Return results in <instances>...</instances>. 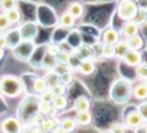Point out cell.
<instances>
[{
    "mask_svg": "<svg viewBox=\"0 0 147 133\" xmlns=\"http://www.w3.org/2000/svg\"><path fill=\"white\" fill-rule=\"evenodd\" d=\"M131 91H133V86L128 80L124 78H118L111 84L110 88V98L117 103V104H125L130 98H131Z\"/></svg>",
    "mask_w": 147,
    "mask_h": 133,
    "instance_id": "obj_1",
    "label": "cell"
},
{
    "mask_svg": "<svg viewBox=\"0 0 147 133\" xmlns=\"http://www.w3.org/2000/svg\"><path fill=\"white\" fill-rule=\"evenodd\" d=\"M25 91V86L22 78L16 75H3L0 78V94L5 97H19Z\"/></svg>",
    "mask_w": 147,
    "mask_h": 133,
    "instance_id": "obj_2",
    "label": "cell"
},
{
    "mask_svg": "<svg viewBox=\"0 0 147 133\" xmlns=\"http://www.w3.org/2000/svg\"><path fill=\"white\" fill-rule=\"evenodd\" d=\"M36 49V45L33 41H20L13 49V56L18 59V61H22V62H28L30 61L33 52Z\"/></svg>",
    "mask_w": 147,
    "mask_h": 133,
    "instance_id": "obj_3",
    "label": "cell"
},
{
    "mask_svg": "<svg viewBox=\"0 0 147 133\" xmlns=\"http://www.w3.org/2000/svg\"><path fill=\"white\" fill-rule=\"evenodd\" d=\"M138 3L137 0H120L118 7H117V15L121 20H133L137 10H138Z\"/></svg>",
    "mask_w": 147,
    "mask_h": 133,
    "instance_id": "obj_4",
    "label": "cell"
},
{
    "mask_svg": "<svg viewBox=\"0 0 147 133\" xmlns=\"http://www.w3.org/2000/svg\"><path fill=\"white\" fill-rule=\"evenodd\" d=\"M22 41H35L38 33H39V28L35 22H23L19 28H18Z\"/></svg>",
    "mask_w": 147,
    "mask_h": 133,
    "instance_id": "obj_5",
    "label": "cell"
},
{
    "mask_svg": "<svg viewBox=\"0 0 147 133\" xmlns=\"http://www.w3.org/2000/svg\"><path fill=\"white\" fill-rule=\"evenodd\" d=\"M0 130L2 133H22L23 123L18 117H6L0 123Z\"/></svg>",
    "mask_w": 147,
    "mask_h": 133,
    "instance_id": "obj_6",
    "label": "cell"
},
{
    "mask_svg": "<svg viewBox=\"0 0 147 133\" xmlns=\"http://www.w3.org/2000/svg\"><path fill=\"white\" fill-rule=\"evenodd\" d=\"M146 123V120L143 119V116L136 110H131L125 114V119H124V124L127 129H140L143 124Z\"/></svg>",
    "mask_w": 147,
    "mask_h": 133,
    "instance_id": "obj_7",
    "label": "cell"
},
{
    "mask_svg": "<svg viewBox=\"0 0 147 133\" xmlns=\"http://www.w3.org/2000/svg\"><path fill=\"white\" fill-rule=\"evenodd\" d=\"M97 70V64L94 61V58H85V59H80L78 65L75 66V71H78L81 75H92Z\"/></svg>",
    "mask_w": 147,
    "mask_h": 133,
    "instance_id": "obj_8",
    "label": "cell"
},
{
    "mask_svg": "<svg viewBox=\"0 0 147 133\" xmlns=\"http://www.w3.org/2000/svg\"><path fill=\"white\" fill-rule=\"evenodd\" d=\"M128 66H136L138 65V64H141L143 62V55H141V52L140 51H136V49H128L127 52H125V55L121 58Z\"/></svg>",
    "mask_w": 147,
    "mask_h": 133,
    "instance_id": "obj_9",
    "label": "cell"
},
{
    "mask_svg": "<svg viewBox=\"0 0 147 133\" xmlns=\"http://www.w3.org/2000/svg\"><path fill=\"white\" fill-rule=\"evenodd\" d=\"M138 32H140V25L137 22H134V20H125L124 25H123V28H121V33L120 35H123L125 39H128V38L134 36V35H138Z\"/></svg>",
    "mask_w": 147,
    "mask_h": 133,
    "instance_id": "obj_10",
    "label": "cell"
},
{
    "mask_svg": "<svg viewBox=\"0 0 147 133\" xmlns=\"http://www.w3.org/2000/svg\"><path fill=\"white\" fill-rule=\"evenodd\" d=\"M120 41V32L114 28H108L101 35V42L104 45H115Z\"/></svg>",
    "mask_w": 147,
    "mask_h": 133,
    "instance_id": "obj_11",
    "label": "cell"
},
{
    "mask_svg": "<svg viewBox=\"0 0 147 133\" xmlns=\"http://www.w3.org/2000/svg\"><path fill=\"white\" fill-rule=\"evenodd\" d=\"M72 109L75 113H80V111H90L91 109V100L85 96H80L75 98V101H74L72 104Z\"/></svg>",
    "mask_w": 147,
    "mask_h": 133,
    "instance_id": "obj_12",
    "label": "cell"
},
{
    "mask_svg": "<svg viewBox=\"0 0 147 133\" xmlns=\"http://www.w3.org/2000/svg\"><path fill=\"white\" fill-rule=\"evenodd\" d=\"M38 113L42 114L43 117H55L58 111L53 109L52 103H48V101H42V100H39V101H38Z\"/></svg>",
    "mask_w": 147,
    "mask_h": 133,
    "instance_id": "obj_13",
    "label": "cell"
},
{
    "mask_svg": "<svg viewBox=\"0 0 147 133\" xmlns=\"http://www.w3.org/2000/svg\"><path fill=\"white\" fill-rule=\"evenodd\" d=\"M74 52H75V55H78L80 59H85V58H92L94 56V48L91 45H87V43L77 45L75 48H74Z\"/></svg>",
    "mask_w": 147,
    "mask_h": 133,
    "instance_id": "obj_14",
    "label": "cell"
},
{
    "mask_svg": "<svg viewBox=\"0 0 147 133\" xmlns=\"http://www.w3.org/2000/svg\"><path fill=\"white\" fill-rule=\"evenodd\" d=\"M5 35H6V41H7V48H10V49H13L22 41L18 29H9V31H6Z\"/></svg>",
    "mask_w": 147,
    "mask_h": 133,
    "instance_id": "obj_15",
    "label": "cell"
},
{
    "mask_svg": "<svg viewBox=\"0 0 147 133\" xmlns=\"http://www.w3.org/2000/svg\"><path fill=\"white\" fill-rule=\"evenodd\" d=\"M84 6L80 3V2H72V3H69L68 5V9H66V13H69L74 19H80V18H82V15H84Z\"/></svg>",
    "mask_w": 147,
    "mask_h": 133,
    "instance_id": "obj_16",
    "label": "cell"
},
{
    "mask_svg": "<svg viewBox=\"0 0 147 133\" xmlns=\"http://www.w3.org/2000/svg\"><path fill=\"white\" fill-rule=\"evenodd\" d=\"M131 96H133L136 100H138V101L147 100V87H146V84L141 81V83H138L137 86H134V87H133V91H131Z\"/></svg>",
    "mask_w": 147,
    "mask_h": 133,
    "instance_id": "obj_17",
    "label": "cell"
},
{
    "mask_svg": "<svg viewBox=\"0 0 147 133\" xmlns=\"http://www.w3.org/2000/svg\"><path fill=\"white\" fill-rule=\"evenodd\" d=\"M56 126H59V120L56 117H43L39 127L45 132V133H51Z\"/></svg>",
    "mask_w": 147,
    "mask_h": 133,
    "instance_id": "obj_18",
    "label": "cell"
},
{
    "mask_svg": "<svg viewBox=\"0 0 147 133\" xmlns=\"http://www.w3.org/2000/svg\"><path fill=\"white\" fill-rule=\"evenodd\" d=\"M75 121L78 126H88L92 123V114L90 111H80L75 114Z\"/></svg>",
    "mask_w": 147,
    "mask_h": 133,
    "instance_id": "obj_19",
    "label": "cell"
},
{
    "mask_svg": "<svg viewBox=\"0 0 147 133\" xmlns=\"http://www.w3.org/2000/svg\"><path fill=\"white\" fill-rule=\"evenodd\" d=\"M59 127H62L68 133H72L74 130L78 127V124H77V121H75L74 117H63L62 120H59Z\"/></svg>",
    "mask_w": 147,
    "mask_h": 133,
    "instance_id": "obj_20",
    "label": "cell"
},
{
    "mask_svg": "<svg viewBox=\"0 0 147 133\" xmlns=\"http://www.w3.org/2000/svg\"><path fill=\"white\" fill-rule=\"evenodd\" d=\"M128 49H130V48H128L127 41H125V39H124V41H121V39H120V41L114 45V56L121 59V58L125 55V52H127Z\"/></svg>",
    "mask_w": 147,
    "mask_h": 133,
    "instance_id": "obj_21",
    "label": "cell"
},
{
    "mask_svg": "<svg viewBox=\"0 0 147 133\" xmlns=\"http://www.w3.org/2000/svg\"><path fill=\"white\" fill-rule=\"evenodd\" d=\"M5 13H6V18H7V20L10 22V25H18V23H20V20H22V13H20L19 7L10 9V10H7V12H5Z\"/></svg>",
    "mask_w": 147,
    "mask_h": 133,
    "instance_id": "obj_22",
    "label": "cell"
},
{
    "mask_svg": "<svg viewBox=\"0 0 147 133\" xmlns=\"http://www.w3.org/2000/svg\"><path fill=\"white\" fill-rule=\"evenodd\" d=\"M125 41H127L130 49L141 51L143 46H144V41H143V38H141L140 35H134V36H131V38H128V39H125Z\"/></svg>",
    "mask_w": 147,
    "mask_h": 133,
    "instance_id": "obj_23",
    "label": "cell"
},
{
    "mask_svg": "<svg viewBox=\"0 0 147 133\" xmlns=\"http://www.w3.org/2000/svg\"><path fill=\"white\" fill-rule=\"evenodd\" d=\"M52 106L56 111H62L68 107V98L65 97V94L63 96H55L53 100H52Z\"/></svg>",
    "mask_w": 147,
    "mask_h": 133,
    "instance_id": "obj_24",
    "label": "cell"
},
{
    "mask_svg": "<svg viewBox=\"0 0 147 133\" xmlns=\"http://www.w3.org/2000/svg\"><path fill=\"white\" fill-rule=\"evenodd\" d=\"M40 66L46 71H52L55 66H56V58L49 55V54H45V56L42 58V62H40Z\"/></svg>",
    "mask_w": 147,
    "mask_h": 133,
    "instance_id": "obj_25",
    "label": "cell"
},
{
    "mask_svg": "<svg viewBox=\"0 0 147 133\" xmlns=\"http://www.w3.org/2000/svg\"><path fill=\"white\" fill-rule=\"evenodd\" d=\"M75 20L77 19H74L69 13H62V16L59 18V25L62 26V28H65V29H71V28H74L75 26Z\"/></svg>",
    "mask_w": 147,
    "mask_h": 133,
    "instance_id": "obj_26",
    "label": "cell"
},
{
    "mask_svg": "<svg viewBox=\"0 0 147 133\" xmlns=\"http://www.w3.org/2000/svg\"><path fill=\"white\" fill-rule=\"evenodd\" d=\"M43 80H45V83H46L48 88H52L55 84H58V83H59V74H56L53 70H52V71H46V74H45Z\"/></svg>",
    "mask_w": 147,
    "mask_h": 133,
    "instance_id": "obj_27",
    "label": "cell"
},
{
    "mask_svg": "<svg viewBox=\"0 0 147 133\" xmlns=\"http://www.w3.org/2000/svg\"><path fill=\"white\" fill-rule=\"evenodd\" d=\"M100 56L101 58H105V59H111V58H115L114 56V45H101L100 46Z\"/></svg>",
    "mask_w": 147,
    "mask_h": 133,
    "instance_id": "obj_28",
    "label": "cell"
},
{
    "mask_svg": "<svg viewBox=\"0 0 147 133\" xmlns=\"http://www.w3.org/2000/svg\"><path fill=\"white\" fill-rule=\"evenodd\" d=\"M56 64H61V65H68L71 64L72 61V52H66V51H61L56 56Z\"/></svg>",
    "mask_w": 147,
    "mask_h": 133,
    "instance_id": "obj_29",
    "label": "cell"
},
{
    "mask_svg": "<svg viewBox=\"0 0 147 133\" xmlns=\"http://www.w3.org/2000/svg\"><path fill=\"white\" fill-rule=\"evenodd\" d=\"M136 77L140 80V81H144L147 80V64L146 62H141L136 66Z\"/></svg>",
    "mask_w": 147,
    "mask_h": 133,
    "instance_id": "obj_30",
    "label": "cell"
},
{
    "mask_svg": "<svg viewBox=\"0 0 147 133\" xmlns=\"http://www.w3.org/2000/svg\"><path fill=\"white\" fill-rule=\"evenodd\" d=\"M46 88H48V86H46L43 77H38V78H35V81H33V91H35L36 94L43 93Z\"/></svg>",
    "mask_w": 147,
    "mask_h": 133,
    "instance_id": "obj_31",
    "label": "cell"
},
{
    "mask_svg": "<svg viewBox=\"0 0 147 133\" xmlns=\"http://www.w3.org/2000/svg\"><path fill=\"white\" fill-rule=\"evenodd\" d=\"M19 0H0V10L2 12H7L10 9L18 7Z\"/></svg>",
    "mask_w": 147,
    "mask_h": 133,
    "instance_id": "obj_32",
    "label": "cell"
},
{
    "mask_svg": "<svg viewBox=\"0 0 147 133\" xmlns=\"http://www.w3.org/2000/svg\"><path fill=\"white\" fill-rule=\"evenodd\" d=\"M133 20L137 22L140 26H141L143 23H146V22H147V9H144V7H138V10H137V13H136V16H134Z\"/></svg>",
    "mask_w": 147,
    "mask_h": 133,
    "instance_id": "obj_33",
    "label": "cell"
},
{
    "mask_svg": "<svg viewBox=\"0 0 147 133\" xmlns=\"http://www.w3.org/2000/svg\"><path fill=\"white\" fill-rule=\"evenodd\" d=\"M10 26H12V25H10V22L7 20L6 13H5V12H0V33H3V32L9 31Z\"/></svg>",
    "mask_w": 147,
    "mask_h": 133,
    "instance_id": "obj_34",
    "label": "cell"
},
{
    "mask_svg": "<svg viewBox=\"0 0 147 133\" xmlns=\"http://www.w3.org/2000/svg\"><path fill=\"white\" fill-rule=\"evenodd\" d=\"M72 81H74V73H71V71H66V73L59 75V83L63 84L65 87H68Z\"/></svg>",
    "mask_w": 147,
    "mask_h": 133,
    "instance_id": "obj_35",
    "label": "cell"
},
{
    "mask_svg": "<svg viewBox=\"0 0 147 133\" xmlns=\"http://www.w3.org/2000/svg\"><path fill=\"white\" fill-rule=\"evenodd\" d=\"M39 96H40L39 100H42V101H48V103H52V100H53V97H55V94L52 93L51 88H46V90H45L43 93H40Z\"/></svg>",
    "mask_w": 147,
    "mask_h": 133,
    "instance_id": "obj_36",
    "label": "cell"
},
{
    "mask_svg": "<svg viewBox=\"0 0 147 133\" xmlns=\"http://www.w3.org/2000/svg\"><path fill=\"white\" fill-rule=\"evenodd\" d=\"M59 52H61V46L58 43H49L48 48H46V54H49L52 56H56Z\"/></svg>",
    "mask_w": 147,
    "mask_h": 133,
    "instance_id": "obj_37",
    "label": "cell"
},
{
    "mask_svg": "<svg viewBox=\"0 0 147 133\" xmlns=\"http://www.w3.org/2000/svg\"><path fill=\"white\" fill-rule=\"evenodd\" d=\"M51 90H52V93H53L55 96H63V94H65V91H66V87H65L63 84L58 83V84H55Z\"/></svg>",
    "mask_w": 147,
    "mask_h": 133,
    "instance_id": "obj_38",
    "label": "cell"
},
{
    "mask_svg": "<svg viewBox=\"0 0 147 133\" xmlns=\"http://www.w3.org/2000/svg\"><path fill=\"white\" fill-rule=\"evenodd\" d=\"M110 130H111L113 133H125L127 127H125V124H123V123H113L111 127H110Z\"/></svg>",
    "mask_w": 147,
    "mask_h": 133,
    "instance_id": "obj_39",
    "label": "cell"
},
{
    "mask_svg": "<svg viewBox=\"0 0 147 133\" xmlns=\"http://www.w3.org/2000/svg\"><path fill=\"white\" fill-rule=\"evenodd\" d=\"M137 111L143 116V119L147 121V100H144L143 103H140L138 106H137Z\"/></svg>",
    "mask_w": 147,
    "mask_h": 133,
    "instance_id": "obj_40",
    "label": "cell"
},
{
    "mask_svg": "<svg viewBox=\"0 0 147 133\" xmlns=\"http://www.w3.org/2000/svg\"><path fill=\"white\" fill-rule=\"evenodd\" d=\"M0 48L2 49L7 48V41H6V35L5 33H0Z\"/></svg>",
    "mask_w": 147,
    "mask_h": 133,
    "instance_id": "obj_41",
    "label": "cell"
},
{
    "mask_svg": "<svg viewBox=\"0 0 147 133\" xmlns=\"http://www.w3.org/2000/svg\"><path fill=\"white\" fill-rule=\"evenodd\" d=\"M29 133H45V132H43L39 126H33V127L30 129V132H29Z\"/></svg>",
    "mask_w": 147,
    "mask_h": 133,
    "instance_id": "obj_42",
    "label": "cell"
},
{
    "mask_svg": "<svg viewBox=\"0 0 147 133\" xmlns=\"http://www.w3.org/2000/svg\"><path fill=\"white\" fill-rule=\"evenodd\" d=\"M51 133H68V132H66V130H63L62 127H59V126H56V127H55V129H53V130H52Z\"/></svg>",
    "mask_w": 147,
    "mask_h": 133,
    "instance_id": "obj_43",
    "label": "cell"
},
{
    "mask_svg": "<svg viewBox=\"0 0 147 133\" xmlns=\"http://www.w3.org/2000/svg\"><path fill=\"white\" fill-rule=\"evenodd\" d=\"M5 58V49H2V48H0V61H2Z\"/></svg>",
    "mask_w": 147,
    "mask_h": 133,
    "instance_id": "obj_44",
    "label": "cell"
},
{
    "mask_svg": "<svg viewBox=\"0 0 147 133\" xmlns=\"http://www.w3.org/2000/svg\"><path fill=\"white\" fill-rule=\"evenodd\" d=\"M102 133H113V132H111V130H110V129H107V130H104V132H102Z\"/></svg>",
    "mask_w": 147,
    "mask_h": 133,
    "instance_id": "obj_45",
    "label": "cell"
},
{
    "mask_svg": "<svg viewBox=\"0 0 147 133\" xmlns=\"http://www.w3.org/2000/svg\"><path fill=\"white\" fill-rule=\"evenodd\" d=\"M143 83H144V84H146V87H147V80H144V81H143Z\"/></svg>",
    "mask_w": 147,
    "mask_h": 133,
    "instance_id": "obj_46",
    "label": "cell"
},
{
    "mask_svg": "<svg viewBox=\"0 0 147 133\" xmlns=\"http://www.w3.org/2000/svg\"><path fill=\"white\" fill-rule=\"evenodd\" d=\"M144 133H147V127H146V130H144Z\"/></svg>",
    "mask_w": 147,
    "mask_h": 133,
    "instance_id": "obj_47",
    "label": "cell"
}]
</instances>
